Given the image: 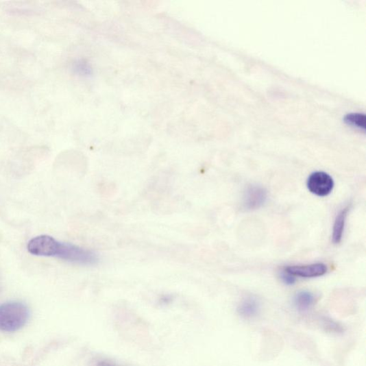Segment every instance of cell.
Returning <instances> with one entry per match:
<instances>
[{"label":"cell","instance_id":"8992f818","mask_svg":"<svg viewBox=\"0 0 366 366\" xmlns=\"http://www.w3.org/2000/svg\"><path fill=\"white\" fill-rule=\"evenodd\" d=\"M285 271L293 276L309 278L325 275L327 273V267L324 263H314L307 265L289 266Z\"/></svg>","mask_w":366,"mask_h":366},{"label":"cell","instance_id":"30bf717a","mask_svg":"<svg viewBox=\"0 0 366 366\" xmlns=\"http://www.w3.org/2000/svg\"><path fill=\"white\" fill-rule=\"evenodd\" d=\"M256 303L254 299H248L243 305V309L247 312H252L256 309Z\"/></svg>","mask_w":366,"mask_h":366},{"label":"cell","instance_id":"7c38bea8","mask_svg":"<svg viewBox=\"0 0 366 366\" xmlns=\"http://www.w3.org/2000/svg\"><path fill=\"white\" fill-rule=\"evenodd\" d=\"M97 366H119L111 362L102 361L97 363Z\"/></svg>","mask_w":366,"mask_h":366},{"label":"cell","instance_id":"6da1fadb","mask_svg":"<svg viewBox=\"0 0 366 366\" xmlns=\"http://www.w3.org/2000/svg\"><path fill=\"white\" fill-rule=\"evenodd\" d=\"M29 310L21 302H8L0 305V330L14 332L28 322Z\"/></svg>","mask_w":366,"mask_h":366},{"label":"cell","instance_id":"3957f363","mask_svg":"<svg viewBox=\"0 0 366 366\" xmlns=\"http://www.w3.org/2000/svg\"><path fill=\"white\" fill-rule=\"evenodd\" d=\"M59 244L54 238L42 235L31 239L27 249L29 254L36 256L56 257Z\"/></svg>","mask_w":366,"mask_h":366},{"label":"cell","instance_id":"8fae6325","mask_svg":"<svg viewBox=\"0 0 366 366\" xmlns=\"http://www.w3.org/2000/svg\"><path fill=\"white\" fill-rule=\"evenodd\" d=\"M281 279L286 285H293L295 281L294 276L284 271L281 274Z\"/></svg>","mask_w":366,"mask_h":366},{"label":"cell","instance_id":"ba28073f","mask_svg":"<svg viewBox=\"0 0 366 366\" xmlns=\"http://www.w3.org/2000/svg\"><path fill=\"white\" fill-rule=\"evenodd\" d=\"M295 302L299 308L305 310L308 308L313 304L314 296L310 292L302 291L296 295Z\"/></svg>","mask_w":366,"mask_h":366},{"label":"cell","instance_id":"277c9868","mask_svg":"<svg viewBox=\"0 0 366 366\" xmlns=\"http://www.w3.org/2000/svg\"><path fill=\"white\" fill-rule=\"evenodd\" d=\"M309 191L317 196L325 197L331 193L334 188V181L328 173L315 172L307 180Z\"/></svg>","mask_w":366,"mask_h":366},{"label":"cell","instance_id":"52a82bcc","mask_svg":"<svg viewBox=\"0 0 366 366\" xmlns=\"http://www.w3.org/2000/svg\"><path fill=\"white\" fill-rule=\"evenodd\" d=\"M348 210L349 207H345L337 216L332 236L335 244H339L343 239Z\"/></svg>","mask_w":366,"mask_h":366},{"label":"cell","instance_id":"7a4b0ae2","mask_svg":"<svg viewBox=\"0 0 366 366\" xmlns=\"http://www.w3.org/2000/svg\"><path fill=\"white\" fill-rule=\"evenodd\" d=\"M56 258L80 265H93L98 261L97 256L90 249L61 242Z\"/></svg>","mask_w":366,"mask_h":366},{"label":"cell","instance_id":"5b68a950","mask_svg":"<svg viewBox=\"0 0 366 366\" xmlns=\"http://www.w3.org/2000/svg\"><path fill=\"white\" fill-rule=\"evenodd\" d=\"M268 193L258 186L248 187L243 195V207L247 210H254L262 207L267 199Z\"/></svg>","mask_w":366,"mask_h":366},{"label":"cell","instance_id":"9c48e42d","mask_svg":"<svg viewBox=\"0 0 366 366\" xmlns=\"http://www.w3.org/2000/svg\"><path fill=\"white\" fill-rule=\"evenodd\" d=\"M365 115L361 113L348 114L345 117V122L359 128L365 129Z\"/></svg>","mask_w":366,"mask_h":366}]
</instances>
